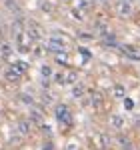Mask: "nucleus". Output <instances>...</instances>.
Returning <instances> with one entry per match:
<instances>
[{
    "label": "nucleus",
    "mask_w": 140,
    "mask_h": 150,
    "mask_svg": "<svg viewBox=\"0 0 140 150\" xmlns=\"http://www.w3.org/2000/svg\"><path fill=\"white\" fill-rule=\"evenodd\" d=\"M56 118H58V122H62L64 126H72V114H70V110L66 106H56Z\"/></svg>",
    "instance_id": "obj_1"
},
{
    "label": "nucleus",
    "mask_w": 140,
    "mask_h": 150,
    "mask_svg": "<svg viewBox=\"0 0 140 150\" xmlns=\"http://www.w3.org/2000/svg\"><path fill=\"white\" fill-rule=\"evenodd\" d=\"M6 76H8V80H14V82H18V78H20V74H18L16 70H8Z\"/></svg>",
    "instance_id": "obj_2"
},
{
    "label": "nucleus",
    "mask_w": 140,
    "mask_h": 150,
    "mask_svg": "<svg viewBox=\"0 0 140 150\" xmlns=\"http://www.w3.org/2000/svg\"><path fill=\"white\" fill-rule=\"evenodd\" d=\"M112 122H114V126H116V128L122 126V118H120V116H112Z\"/></svg>",
    "instance_id": "obj_3"
},
{
    "label": "nucleus",
    "mask_w": 140,
    "mask_h": 150,
    "mask_svg": "<svg viewBox=\"0 0 140 150\" xmlns=\"http://www.w3.org/2000/svg\"><path fill=\"white\" fill-rule=\"evenodd\" d=\"M82 90H84V86H76V88H74V96H80Z\"/></svg>",
    "instance_id": "obj_4"
},
{
    "label": "nucleus",
    "mask_w": 140,
    "mask_h": 150,
    "mask_svg": "<svg viewBox=\"0 0 140 150\" xmlns=\"http://www.w3.org/2000/svg\"><path fill=\"white\" fill-rule=\"evenodd\" d=\"M116 96H124V88L122 86H116Z\"/></svg>",
    "instance_id": "obj_5"
},
{
    "label": "nucleus",
    "mask_w": 140,
    "mask_h": 150,
    "mask_svg": "<svg viewBox=\"0 0 140 150\" xmlns=\"http://www.w3.org/2000/svg\"><path fill=\"white\" fill-rule=\"evenodd\" d=\"M16 68L20 70V72H24V70H26V64H22V62H18V64H16Z\"/></svg>",
    "instance_id": "obj_6"
},
{
    "label": "nucleus",
    "mask_w": 140,
    "mask_h": 150,
    "mask_svg": "<svg viewBox=\"0 0 140 150\" xmlns=\"http://www.w3.org/2000/svg\"><path fill=\"white\" fill-rule=\"evenodd\" d=\"M124 104H126V108H132V106H134V102H132L130 98H126V100H124Z\"/></svg>",
    "instance_id": "obj_7"
},
{
    "label": "nucleus",
    "mask_w": 140,
    "mask_h": 150,
    "mask_svg": "<svg viewBox=\"0 0 140 150\" xmlns=\"http://www.w3.org/2000/svg\"><path fill=\"white\" fill-rule=\"evenodd\" d=\"M42 74H44V76H46V74H50V68H48V66H42Z\"/></svg>",
    "instance_id": "obj_8"
}]
</instances>
